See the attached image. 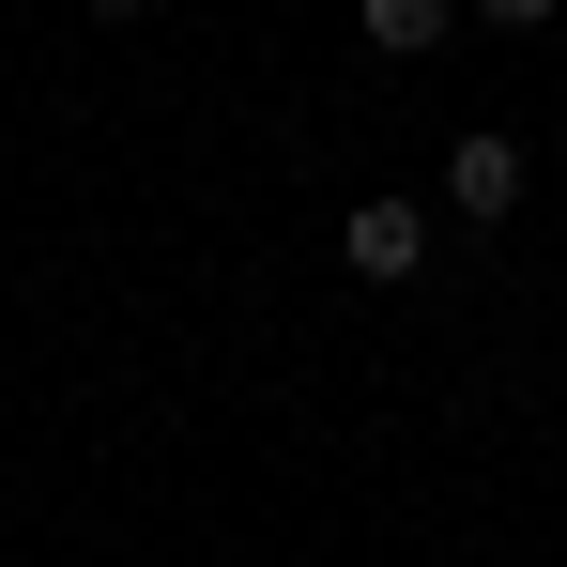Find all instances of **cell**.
Here are the masks:
<instances>
[{"label": "cell", "mask_w": 567, "mask_h": 567, "mask_svg": "<svg viewBox=\"0 0 567 567\" xmlns=\"http://www.w3.org/2000/svg\"><path fill=\"white\" fill-rule=\"evenodd\" d=\"M522 185H537V154H522L506 123H475L461 154H445V215H475V230H506V215H522Z\"/></svg>", "instance_id": "cell-1"}, {"label": "cell", "mask_w": 567, "mask_h": 567, "mask_svg": "<svg viewBox=\"0 0 567 567\" xmlns=\"http://www.w3.org/2000/svg\"><path fill=\"white\" fill-rule=\"evenodd\" d=\"M338 261H353L369 291H399L414 261H430V215H414L399 185H383V199H353V230H338Z\"/></svg>", "instance_id": "cell-2"}, {"label": "cell", "mask_w": 567, "mask_h": 567, "mask_svg": "<svg viewBox=\"0 0 567 567\" xmlns=\"http://www.w3.org/2000/svg\"><path fill=\"white\" fill-rule=\"evenodd\" d=\"M461 0H369V47H445Z\"/></svg>", "instance_id": "cell-3"}, {"label": "cell", "mask_w": 567, "mask_h": 567, "mask_svg": "<svg viewBox=\"0 0 567 567\" xmlns=\"http://www.w3.org/2000/svg\"><path fill=\"white\" fill-rule=\"evenodd\" d=\"M461 16H491V31H553V0H461Z\"/></svg>", "instance_id": "cell-4"}, {"label": "cell", "mask_w": 567, "mask_h": 567, "mask_svg": "<svg viewBox=\"0 0 567 567\" xmlns=\"http://www.w3.org/2000/svg\"><path fill=\"white\" fill-rule=\"evenodd\" d=\"M78 16H138V0H78Z\"/></svg>", "instance_id": "cell-5"}]
</instances>
